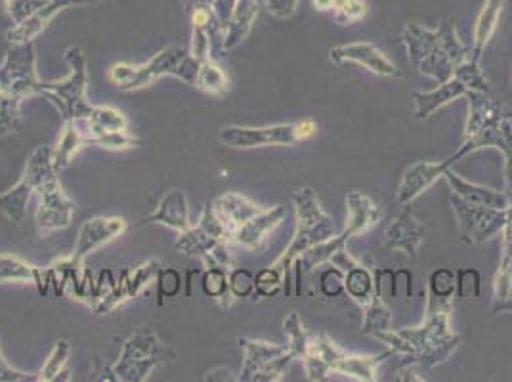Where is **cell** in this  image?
<instances>
[{"mask_svg":"<svg viewBox=\"0 0 512 382\" xmlns=\"http://www.w3.org/2000/svg\"><path fill=\"white\" fill-rule=\"evenodd\" d=\"M400 41L406 46L411 65L438 85L449 81L457 65L470 56V48L457 35L453 18H444L434 31L419 23H406Z\"/></svg>","mask_w":512,"mask_h":382,"instance_id":"obj_1","label":"cell"},{"mask_svg":"<svg viewBox=\"0 0 512 382\" xmlns=\"http://www.w3.org/2000/svg\"><path fill=\"white\" fill-rule=\"evenodd\" d=\"M293 205H295V216H297V226H295V235L291 245L285 249V253L276 260V268L283 274V287L285 295L293 297V262L299 258L302 253L312 249L321 241H327L337 235L333 218L323 211L318 193L304 186L293 193Z\"/></svg>","mask_w":512,"mask_h":382,"instance_id":"obj_2","label":"cell"},{"mask_svg":"<svg viewBox=\"0 0 512 382\" xmlns=\"http://www.w3.org/2000/svg\"><path fill=\"white\" fill-rule=\"evenodd\" d=\"M201 62L193 58L192 52L184 46L172 44L155 54L148 64H115L109 69L111 83L121 90H142L161 77H176L186 85L193 86Z\"/></svg>","mask_w":512,"mask_h":382,"instance_id":"obj_3","label":"cell"},{"mask_svg":"<svg viewBox=\"0 0 512 382\" xmlns=\"http://www.w3.org/2000/svg\"><path fill=\"white\" fill-rule=\"evenodd\" d=\"M64 60L69 65V75L62 81L39 83V96L50 100L60 109L62 117L67 121H88L96 106L88 104L86 88H88V69H86L85 52L79 46H69L64 52Z\"/></svg>","mask_w":512,"mask_h":382,"instance_id":"obj_4","label":"cell"},{"mask_svg":"<svg viewBox=\"0 0 512 382\" xmlns=\"http://www.w3.org/2000/svg\"><path fill=\"white\" fill-rule=\"evenodd\" d=\"M167 354L169 350L159 337L150 329H142L123 344V354L111 367V373L115 381H146L151 371L167 360Z\"/></svg>","mask_w":512,"mask_h":382,"instance_id":"obj_5","label":"cell"},{"mask_svg":"<svg viewBox=\"0 0 512 382\" xmlns=\"http://www.w3.org/2000/svg\"><path fill=\"white\" fill-rule=\"evenodd\" d=\"M237 342L245 352L237 381L279 382L295 360L289 346L266 340L239 339Z\"/></svg>","mask_w":512,"mask_h":382,"instance_id":"obj_6","label":"cell"},{"mask_svg":"<svg viewBox=\"0 0 512 382\" xmlns=\"http://www.w3.org/2000/svg\"><path fill=\"white\" fill-rule=\"evenodd\" d=\"M10 44L12 46L8 48L6 58L0 65V94L22 104L25 98L39 92L41 83L35 69V44L33 41Z\"/></svg>","mask_w":512,"mask_h":382,"instance_id":"obj_7","label":"cell"},{"mask_svg":"<svg viewBox=\"0 0 512 382\" xmlns=\"http://www.w3.org/2000/svg\"><path fill=\"white\" fill-rule=\"evenodd\" d=\"M52 169H54L52 148L41 146L35 149L25 165L22 180L12 190L0 193V213L4 214L10 222L22 224L27 214V203L33 191H37L41 180Z\"/></svg>","mask_w":512,"mask_h":382,"instance_id":"obj_8","label":"cell"},{"mask_svg":"<svg viewBox=\"0 0 512 382\" xmlns=\"http://www.w3.org/2000/svg\"><path fill=\"white\" fill-rule=\"evenodd\" d=\"M451 207L457 218L459 235L469 245L486 243L507 226V209H491L469 203L451 193Z\"/></svg>","mask_w":512,"mask_h":382,"instance_id":"obj_9","label":"cell"},{"mask_svg":"<svg viewBox=\"0 0 512 382\" xmlns=\"http://www.w3.org/2000/svg\"><path fill=\"white\" fill-rule=\"evenodd\" d=\"M218 140L222 146L232 149L287 148L299 144L297 123H283L270 127H230L220 128Z\"/></svg>","mask_w":512,"mask_h":382,"instance_id":"obj_10","label":"cell"},{"mask_svg":"<svg viewBox=\"0 0 512 382\" xmlns=\"http://www.w3.org/2000/svg\"><path fill=\"white\" fill-rule=\"evenodd\" d=\"M37 191H39V209H37L39 234L46 235L67 228L75 213V203L67 197L56 169L50 170L44 176Z\"/></svg>","mask_w":512,"mask_h":382,"instance_id":"obj_11","label":"cell"},{"mask_svg":"<svg viewBox=\"0 0 512 382\" xmlns=\"http://www.w3.org/2000/svg\"><path fill=\"white\" fill-rule=\"evenodd\" d=\"M484 148L499 149L503 153V157H505V195L512 203V115L499 117V119L491 121L490 125L482 128L480 132H476L474 136L465 138L463 144L449 159L455 165L459 159Z\"/></svg>","mask_w":512,"mask_h":382,"instance_id":"obj_12","label":"cell"},{"mask_svg":"<svg viewBox=\"0 0 512 382\" xmlns=\"http://www.w3.org/2000/svg\"><path fill=\"white\" fill-rule=\"evenodd\" d=\"M228 245L230 243L214 237L207 230H203L201 226L190 228L176 241V249L180 253L199 256L203 260V264L207 266V270L209 268H224L230 272L234 268V256L230 255Z\"/></svg>","mask_w":512,"mask_h":382,"instance_id":"obj_13","label":"cell"},{"mask_svg":"<svg viewBox=\"0 0 512 382\" xmlns=\"http://www.w3.org/2000/svg\"><path fill=\"white\" fill-rule=\"evenodd\" d=\"M128 224L125 218L113 216V218H92L83 224L79 237H77V245L73 255L69 256L73 260V264L83 266L85 258L92 253H96L98 249H102L107 243H111L113 239L121 237L127 232Z\"/></svg>","mask_w":512,"mask_h":382,"instance_id":"obj_14","label":"cell"},{"mask_svg":"<svg viewBox=\"0 0 512 382\" xmlns=\"http://www.w3.org/2000/svg\"><path fill=\"white\" fill-rule=\"evenodd\" d=\"M329 58L333 64H358L365 67L367 71L384 77V79H394L400 77L398 67L392 64L383 52L373 43H350L333 46L329 50Z\"/></svg>","mask_w":512,"mask_h":382,"instance_id":"obj_15","label":"cell"},{"mask_svg":"<svg viewBox=\"0 0 512 382\" xmlns=\"http://www.w3.org/2000/svg\"><path fill=\"white\" fill-rule=\"evenodd\" d=\"M406 209L392 220V224L384 232V241L390 251H400L407 256L419 255L421 245L427 239V226L415 218L411 205H404Z\"/></svg>","mask_w":512,"mask_h":382,"instance_id":"obj_16","label":"cell"},{"mask_svg":"<svg viewBox=\"0 0 512 382\" xmlns=\"http://www.w3.org/2000/svg\"><path fill=\"white\" fill-rule=\"evenodd\" d=\"M453 167L451 159H444L440 163L432 161H419L413 163L409 169L404 172L398 190H396V199L400 205H411L417 197H421L428 188H432L440 178H444V172Z\"/></svg>","mask_w":512,"mask_h":382,"instance_id":"obj_17","label":"cell"},{"mask_svg":"<svg viewBox=\"0 0 512 382\" xmlns=\"http://www.w3.org/2000/svg\"><path fill=\"white\" fill-rule=\"evenodd\" d=\"M209 205H211V211L216 216V220L220 222V226L228 235L230 243H232L235 232L245 222H249L253 216L264 211L260 205H256L253 199H249L241 193H224V195L216 197Z\"/></svg>","mask_w":512,"mask_h":382,"instance_id":"obj_18","label":"cell"},{"mask_svg":"<svg viewBox=\"0 0 512 382\" xmlns=\"http://www.w3.org/2000/svg\"><path fill=\"white\" fill-rule=\"evenodd\" d=\"M344 350L339 348L333 339H329L325 333L312 335L306 354L302 356V365L306 371L308 381H327L329 375H333V365L341 358Z\"/></svg>","mask_w":512,"mask_h":382,"instance_id":"obj_19","label":"cell"},{"mask_svg":"<svg viewBox=\"0 0 512 382\" xmlns=\"http://www.w3.org/2000/svg\"><path fill=\"white\" fill-rule=\"evenodd\" d=\"M469 92V88L463 85L457 77H451L446 83H440L438 88H434V90L413 92L411 94L413 117L419 123H425L438 109L448 106V104L459 100V98H467Z\"/></svg>","mask_w":512,"mask_h":382,"instance_id":"obj_20","label":"cell"},{"mask_svg":"<svg viewBox=\"0 0 512 382\" xmlns=\"http://www.w3.org/2000/svg\"><path fill=\"white\" fill-rule=\"evenodd\" d=\"M100 2H106V0H48L35 16H31L29 20H25L20 25H14L8 31L6 37H8L10 43H29V41H35L43 33L44 29L48 27V23L52 22V18L56 14H60L65 8L100 4Z\"/></svg>","mask_w":512,"mask_h":382,"instance_id":"obj_21","label":"cell"},{"mask_svg":"<svg viewBox=\"0 0 512 382\" xmlns=\"http://www.w3.org/2000/svg\"><path fill=\"white\" fill-rule=\"evenodd\" d=\"M287 211L283 205H276L272 209H264L262 213L253 216L249 222H245L234 237H232V243L243 247V249H260L266 241V237L272 234L278 226H281V222L285 220Z\"/></svg>","mask_w":512,"mask_h":382,"instance_id":"obj_22","label":"cell"},{"mask_svg":"<svg viewBox=\"0 0 512 382\" xmlns=\"http://www.w3.org/2000/svg\"><path fill=\"white\" fill-rule=\"evenodd\" d=\"M346 213V226L342 232L350 239L371 230L383 218L381 207L369 195L358 190L346 193Z\"/></svg>","mask_w":512,"mask_h":382,"instance_id":"obj_23","label":"cell"},{"mask_svg":"<svg viewBox=\"0 0 512 382\" xmlns=\"http://www.w3.org/2000/svg\"><path fill=\"white\" fill-rule=\"evenodd\" d=\"M444 180L448 182L449 190L453 195H457L469 203H474V205L491 207V209H509V205H511L505 191H495L486 186H480V184H472L463 176H459L451 167L444 172Z\"/></svg>","mask_w":512,"mask_h":382,"instance_id":"obj_24","label":"cell"},{"mask_svg":"<svg viewBox=\"0 0 512 382\" xmlns=\"http://www.w3.org/2000/svg\"><path fill=\"white\" fill-rule=\"evenodd\" d=\"M142 224H163L171 230H176L178 234L188 232L192 228V222H190V207H188L186 193L182 190L167 191L157 211L148 216Z\"/></svg>","mask_w":512,"mask_h":382,"instance_id":"obj_25","label":"cell"},{"mask_svg":"<svg viewBox=\"0 0 512 382\" xmlns=\"http://www.w3.org/2000/svg\"><path fill=\"white\" fill-rule=\"evenodd\" d=\"M467 98H469V119L465 127V138L474 136L486 125H490L491 121L511 115V111L495 96V92L470 90Z\"/></svg>","mask_w":512,"mask_h":382,"instance_id":"obj_26","label":"cell"},{"mask_svg":"<svg viewBox=\"0 0 512 382\" xmlns=\"http://www.w3.org/2000/svg\"><path fill=\"white\" fill-rule=\"evenodd\" d=\"M503 243H501V264L493 279L495 291V314L512 312V222H507L503 228Z\"/></svg>","mask_w":512,"mask_h":382,"instance_id":"obj_27","label":"cell"},{"mask_svg":"<svg viewBox=\"0 0 512 382\" xmlns=\"http://www.w3.org/2000/svg\"><path fill=\"white\" fill-rule=\"evenodd\" d=\"M258 12H260L258 0H235L226 22V31H224V44H222L224 52L234 50L249 37L258 18Z\"/></svg>","mask_w":512,"mask_h":382,"instance_id":"obj_28","label":"cell"},{"mask_svg":"<svg viewBox=\"0 0 512 382\" xmlns=\"http://www.w3.org/2000/svg\"><path fill=\"white\" fill-rule=\"evenodd\" d=\"M505 4H507V0H486L484 2L482 10L476 18V23H474V35H472V48H470L469 56L472 62L480 64L486 46L497 31V25H499L501 14L505 10Z\"/></svg>","mask_w":512,"mask_h":382,"instance_id":"obj_29","label":"cell"},{"mask_svg":"<svg viewBox=\"0 0 512 382\" xmlns=\"http://www.w3.org/2000/svg\"><path fill=\"white\" fill-rule=\"evenodd\" d=\"M394 352L386 350L377 356H360V354H342L333 365V375H342L346 379L360 382H375L379 379L377 367L388 360Z\"/></svg>","mask_w":512,"mask_h":382,"instance_id":"obj_30","label":"cell"},{"mask_svg":"<svg viewBox=\"0 0 512 382\" xmlns=\"http://www.w3.org/2000/svg\"><path fill=\"white\" fill-rule=\"evenodd\" d=\"M10 281L37 285L41 295H46L50 285L48 270H41L39 266L29 264L20 256L0 255V283H10Z\"/></svg>","mask_w":512,"mask_h":382,"instance_id":"obj_31","label":"cell"},{"mask_svg":"<svg viewBox=\"0 0 512 382\" xmlns=\"http://www.w3.org/2000/svg\"><path fill=\"white\" fill-rule=\"evenodd\" d=\"M85 146V132L81 127V121H67L58 146L52 149V165L56 172L67 169L69 163L73 161V157Z\"/></svg>","mask_w":512,"mask_h":382,"instance_id":"obj_32","label":"cell"},{"mask_svg":"<svg viewBox=\"0 0 512 382\" xmlns=\"http://www.w3.org/2000/svg\"><path fill=\"white\" fill-rule=\"evenodd\" d=\"M81 127L85 132L86 146L92 144V146H100V148L106 149H132L140 146V140L130 136L127 130L125 132H111L106 128L96 127L94 123L90 121H81Z\"/></svg>","mask_w":512,"mask_h":382,"instance_id":"obj_33","label":"cell"},{"mask_svg":"<svg viewBox=\"0 0 512 382\" xmlns=\"http://www.w3.org/2000/svg\"><path fill=\"white\" fill-rule=\"evenodd\" d=\"M193 86L199 88L201 92L209 94V96L222 98L230 90V79L224 73V69L216 64V60H203L199 65V71H197Z\"/></svg>","mask_w":512,"mask_h":382,"instance_id":"obj_34","label":"cell"},{"mask_svg":"<svg viewBox=\"0 0 512 382\" xmlns=\"http://www.w3.org/2000/svg\"><path fill=\"white\" fill-rule=\"evenodd\" d=\"M388 329H392V312L386 306L383 297L373 295V298L363 306L362 333L375 339L379 333Z\"/></svg>","mask_w":512,"mask_h":382,"instance_id":"obj_35","label":"cell"},{"mask_svg":"<svg viewBox=\"0 0 512 382\" xmlns=\"http://www.w3.org/2000/svg\"><path fill=\"white\" fill-rule=\"evenodd\" d=\"M344 291L362 306H365L375 295V277L362 262H358L344 274Z\"/></svg>","mask_w":512,"mask_h":382,"instance_id":"obj_36","label":"cell"},{"mask_svg":"<svg viewBox=\"0 0 512 382\" xmlns=\"http://www.w3.org/2000/svg\"><path fill=\"white\" fill-rule=\"evenodd\" d=\"M71 354V344L67 340H58L48 356V360L44 363L37 381L41 382H54V381H67L64 375H69V371L65 369L67 360Z\"/></svg>","mask_w":512,"mask_h":382,"instance_id":"obj_37","label":"cell"},{"mask_svg":"<svg viewBox=\"0 0 512 382\" xmlns=\"http://www.w3.org/2000/svg\"><path fill=\"white\" fill-rule=\"evenodd\" d=\"M283 331H285V335H287V339H289L287 346H289L293 358H295V360H302V356H304L306 350H308V344H310L312 335L304 329V325H302V321H300L297 312H291V314L285 318V321H283Z\"/></svg>","mask_w":512,"mask_h":382,"instance_id":"obj_38","label":"cell"},{"mask_svg":"<svg viewBox=\"0 0 512 382\" xmlns=\"http://www.w3.org/2000/svg\"><path fill=\"white\" fill-rule=\"evenodd\" d=\"M453 77H457L463 85L467 86L469 90H474V92H495L490 79L486 77V73L482 71L480 64L472 62L470 58H467L463 64L457 65Z\"/></svg>","mask_w":512,"mask_h":382,"instance_id":"obj_39","label":"cell"},{"mask_svg":"<svg viewBox=\"0 0 512 382\" xmlns=\"http://www.w3.org/2000/svg\"><path fill=\"white\" fill-rule=\"evenodd\" d=\"M457 276L449 268H438L428 277V295L438 298H455Z\"/></svg>","mask_w":512,"mask_h":382,"instance_id":"obj_40","label":"cell"},{"mask_svg":"<svg viewBox=\"0 0 512 382\" xmlns=\"http://www.w3.org/2000/svg\"><path fill=\"white\" fill-rule=\"evenodd\" d=\"M331 10L335 14V22L339 25H350L363 20L369 12V6L363 0H333Z\"/></svg>","mask_w":512,"mask_h":382,"instance_id":"obj_41","label":"cell"},{"mask_svg":"<svg viewBox=\"0 0 512 382\" xmlns=\"http://www.w3.org/2000/svg\"><path fill=\"white\" fill-rule=\"evenodd\" d=\"M96 127L106 128L111 132H125L128 128L127 117L123 111L109 106H96L92 117L88 119Z\"/></svg>","mask_w":512,"mask_h":382,"instance_id":"obj_42","label":"cell"},{"mask_svg":"<svg viewBox=\"0 0 512 382\" xmlns=\"http://www.w3.org/2000/svg\"><path fill=\"white\" fill-rule=\"evenodd\" d=\"M0 2L14 25H20L31 16H35L48 0H0Z\"/></svg>","mask_w":512,"mask_h":382,"instance_id":"obj_43","label":"cell"},{"mask_svg":"<svg viewBox=\"0 0 512 382\" xmlns=\"http://www.w3.org/2000/svg\"><path fill=\"white\" fill-rule=\"evenodd\" d=\"M203 289L207 297L222 300L230 293V281H228V270L224 268H209L203 277ZM232 295V293H230Z\"/></svg>","mask_w":512,"mask_h":382,"instance_id":"obj_44","label":"cell"},{"mask_svg":"<svg viewBox=\"0 0 512 382\" xmlns=\"http://www.w3.org/2000/svg\"><path fill=\"white\" fill-rule=\"evenodd\" d=\"M457 276V289H455V297L461 298V300H476L480 298V291H482V285H480V274L472 268H463V270H457L455 272Z\"/></svg>","mask_w":512,"mask_h":382,"instance_id":"obj_45","label":"cell"},{"mask_svg":"<svg viewBox=\"0 0 512 382\" xmlns=\"http://www.w3.org/2000/svg\"><path fill=\"white\" fill-rule=\"evenodd\" d=\"M230 293L234 298H249L256 295V279L253 272L245 270V268H237L232 270L230 276Z\"/></svg>","mask_w":512,"mask_h":382,"instance_id":"obj_46","label":"cell"},{"mask_svg":"<svg viewBox=\"0 0 512 382\" xmlns=\"http://www.w3.org/2000/svg\"><path fill=\"white\" fill-rule=\"evenodd\" d=\"M255 279L256 295H260V297H276L279 289L283 287V274H281V270H278L276 266L258 272Z\"/></svg>","mask_w":512,"mask_h":382,"instance_id":"obj_47","label":"cell"},{"mask_svg":"<svg viewBox=\"0 0 512 382\" xmlns=\"http://www.w3.org/2000/svg\"><path fill=\"white\" fill-rule=\"evenodd\" d=\"M321 293L327 298L341 297L344 293V272L341 268H329L321 272L320 277Z\"/></svg>","mask_w":512,"mask_h":382,"instance_id":"obj_48","label":"cell"},{"mask_svg":"<svg viewBox=\"0 0 512 382\" xmlns=\"http://www.w3.org/2000/svg\"><path fill=\"white\" fill-rule=\"evenodd\" d=\"M300 0H266V10L276 20H289L295 16Z\"/></svg>","mask_w":512,"mask_h":382,"instance_id":"obj_49","label":"cell"},{"mask_svg":"<svg viewBox=\"0 0 512 382\" xmlns=\"http://www.w3.org/2000/svg\"><path fill=\"white\" fill-rule=\"evenodd\" d=\"M37 381V377H33L31 373H25L20 371L16 367H12L6 358L2 356V350H0V382H29Z\"/></svg>","mask_w":512,"mask_h":382,"instance_id":"obj_50","label":"cell"},{"mask_svg":"<svg viewBox=\"0 0 512 382\" xmlns=\"http://www.w3.org/2000/svg\"><path fill=\"white\" fill-rule=\"evenodd\" d=\"M234 2L235 0H218V4H216V12L222 16L224 22H228V16H230V10H232Z\"/></svg>","mask_w":512,"mask_h":382,"instance_id":"obj_51","label":"cell"},{"mask_svg":"<svg viewBox=\"0 0 512 382\" xmlns=\"http://www.w3.org/2000/svg\"><path fill=\"white\" fill-rule=\"evenodd\" d=\"M180 2H182V6H184L186 12H190L195 6H207V4H211V6L216 8V4H218V0H180Z\"/></svg>","mask_w":512,"mask_h":382,"instance_id":"obj_52","label":"cell"},{"mask_svg":"<svg viewBox=\"0 0 512 382\" xmlns=\"http://www.w3.org/2000/svg\"><path fill=\"white\" fill-rule=\"evenodd\" d=\"M312 4H314V8L320 10V12H325V10H331V8H333V0H312Z\"/></svg>","mask_w":512,"mask_h":382,"instance_id":"obj_53","label":"cell"},{"mask_svg":"<svg viewBox=\"0 0 512 382\" xmlns=\"http://www.w3.org/2000/svg\"><path fill=\"white\" fill-rule=\"evenodd\" d=\"M0 12H4V6H2V2H0Z\"/></svg>","mask_w":512,"mask_h":382,"instance_id":"obj_54","label":"cell"}]
</instances>
